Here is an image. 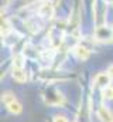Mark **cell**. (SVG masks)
I'll use <instances>...</instances> for the list:
<instances>
[{
	"instance_id": "cell-1",
	"label": "cell",
	"mask_w": 113,
	"mask_h": 122,
	"mask_svg": "<svg viewBox=\"0 0 113 122\" xmlns=\"http://www.w3.org/2000/svg\"><path fill=\"white\" fill-rule=\"evenodd\" d=\"M93 16H95V23L96 27L105 26L106 20V1L105 0H93Z\"/></svg>"
},
{
	"instance_id": "cell-2",
	"label": "cell",
	"mask_w": 113,
	"mask_h": 122,
	"mask_svg": "<svg viewBox=\"0 0 113 122\" xmlns=\"http://www.w3.org/2000/svg\"><path fill=\"white\" fill-rule=\"evenodd\" d=\"M93 36L98 41L102 43H112L113 41V27L110 26H100L96 27L93 31Z\"/></svg>"
},
{
	"instance_id": "cell-3",
	"label": "cell",
	"mask_w": 113,
	"mask_h": 122,
	"mask_svg": "<svg viewBox=\"0 0 113 122\" xmlns=\"http://www.w3.org/2000/svg\"><path fill=\"white\" fill-rule=\"evenodd\" d=\"M44 101L47 105H51V107H62L64 105V97L55 90H50L42 95Z\"/></svg>"
},
{
	"instance_id": "cell-4",
	"label": "cell",
	"mask_w": 113,
	"mask_h": 122,
	"mask_svg": "<svg viewBox=\"0 0 113 122\" xmlns=\"http://www.w3.org/2000/svg\"><path fill=\"white\" fill-rule=\"evenodd\" d=\"M110 81H112V75L109 72H99L95 77V81L93 82H95V87L103 90V88H106V87L110 85Z\"/></svg>"
},
{
	"instance_id": "cell-5",
	"label": "cell",
	"mask_w": 113,
	"mask_h": 122,
	"mask_svg": "<svg viewBox=\"0 0 113 122\" xmlns=\"http://www.w3.org/2000/svg\"><path fill=\"white\" fill-rule=\"evenodd\" d=\"M72 54L75 56V58H78L79 61H86L90 57V50L88 47H85L82 44H78L72 48Z\"/></svg>"
},
{
	"instance_id": "cell-6",
	"label": "cell",
	"mask_w": 113,
	"mask_h": 122,
	"mask_svg": "<svg viewBox=\"0 0 113 122\" xmlns=\"http://www.w3.org/2000/svg\"><path fill=\"white\" fill-rule=\"evenodd\" d=\"M11 77H13V80L16 82L23 84L27 80V72H26L24 67H14L13 65V68H11Z\"/></svg>"
},
{
	"instance_id": "cell-7",
	"label": "cell",
	"mask_w": 113,
	"mask_h": 122,
	"mask_svg": "<svg viewBox=\"0 0 113 122\" xmlns=\"http://www.w3.org/2000/svg\"><path fill=\"white\" fill-rule=\"evenodd\" d=\"M96 115L100 119V122H113V114L106 105H99Z\"/></svg>"
},
{
	"instance_id": "cell-8",
	"label": "cell",
	"mask_w": 113,
	"mask_h": 122,
	"mask_svg": "<svg viewBox=\"0 0 113 122\" xmlns=\"http://www.w3.org/2000/svg\"><path fill=\"white\" fill-rule=\"evenodd\" d=\"M6 108H7V111H9L11 115H20L21 111H23V107H21V104H20L17 99L13 101V102H10L9 105H6Z\"/></svg>"
},
{
	"instance_id": "cell-9",
	"label": "cell",
	"mask_w": 113,
	"mask_h": 122,
	"mask_svg": "<svg viewBox=\"0 0 113 122\" xmlns=\"http://www.w3.org/2000/svg\"><path fill=\"white\" fill-rule=\"evenodd\" d=\"M13 101H16V97H14V94L10 91H6L1 94V102L4 104V105H9L10 102H13Z\"/></svg>"
},
{
	"instance_id": "cell-10",
	"label": "cell",
	"mask_w": 113,
	"mask_h": 122,
	"mask_svg": "<svg viewBox=\"0 0 113 122\" xmlns=\"http://www.w3.org/2000/svg\"><path fill=\"white\" fill-rule=\"evenodd\" d=\"M102 98L108 99V101H112L113 99V87L112 85H109V87H106V88L102 90Z\"/></svg>"
},
{
	"instance_id": "cell-11",
	"label": "cell",
	"mask_w": 113,
	"mask_h": 122,
	"mask_svg": "<svg viewBox=\"0 0 113 122\" xmlns=\"http://www.w3.org/2000/svg\"><path fill=\"white\" fill-rule=\"evenodd\" d=\"M35 0H16V4L17 6H20V7H26L28 4H31V3H34Z\"/></svg>"
},
{
	"instance_id": "cell-12",
	"label": "cell",
	"mask_w": 113,
	"mask_h": 122,
	"mask_svg": "<svg viewBox=\"0 0 113 122\" xmlns=\"http://www.w3.org/2000/svg\"><path fill=\"white\" fill-rule=\"evenodd\" d=\"M52 122H68V119H66L64 115H55L54 119H52Z\"/></svg>"
},
{
	"instance_id": "cell-13",
	"label": "cell",
	"mask_w": 113,
	"mask_h": 122,
	"mask_svg": "<svg viewBox=\"0 0 113 122\" xmlns=\"http://www.w3.org/2000/svg\"><path fill=\"white\" fill-rule=\"evenodd\" d=\"M47 1H48V3H51L54 7H58V4H59V1H61V0H47Z\"/></svg>"
},
{
	"instance_id": "cell-14",
	"label": "cell",
	"mask_w": 113,
	"mask_h": 122,
	"mask_svg": "<svg viewBox=\"0 0 113 122\" xmlns=\"http://www.w3.org/2000/svg\"><path fill=\"white\" fill-rule=\"evenodd\" d=\"M109 74H110V75L113 77V65L110 67V68H109Z\"/></svg>"
},
{
	"instance_id": "cell-15",
	"label": "cell",
	"mask_w": 113,
	"mask_h": 122,
	"mask_svg": "<svg viewBox=\"0 0 113 122\" xmlns=\"http://www.w3.org/2000/svg\"><path fill=\"white\" fill-rule=\"evenodd\" d=\"M106 3H109V4H113V0H105Z\"/></svg>"
}]
</instances>
